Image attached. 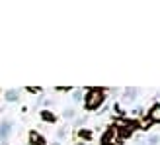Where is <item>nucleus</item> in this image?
Instances as JSON below:
<instances>
[{
    "label": "nucleus",
    "instance_id": "obj_1",
    "mask_svg": "<svg viewBox=\"0 0 160 145\" xmlns=\"http://www.w3.org/2000/svg\"><path fill=\"white\" fill-rule=\"evenodd\" d=\"M106 102V90L103 88H88L84 96V106L86 110H98Z\"/></svg>",
    "mask_w": 160,
    "mask_h": 145
},
{
    "label": "nucleus",
    "instance_id": "obj_2",
    "mask_svg": "<svg viewBox=\"0 0 160 145\" xmlns=\"http://www.w3.org/2000/svg\"><path fill=\"white\" fill-rule=\"evenodd\" d=\"M152 122L160 124V104H154L148 112V124H152Z\"/></svg>",
    "mask_w": 160,
    "mask_h": 145
},
{
    "label": "nucleus",
    "instance_id": "obj_3",
    "mask_svg": "<svg viewBox=\"0 0 160 145\" xmlns=\"http://www.w3.org/2000/svg\"><path fill=\"white\" fill-rule=\"evenodd\" d=\"M113 139H115V130L109 127V130L102 135V145H113Z\"/></svg>",
    "mask_w": 160,
    "mask_h": 145
},
{
    "label": "nucleus",
    "instance_id": "obj_4",
    "mask_svg": "<svg viewBox=\"0 0 160 145\" xmlns=\"http://www.w3.org/2000/svg\"><path fill=\"white\" fill-rule=\"evenodd\" d=\"M10 122H2L0 124V141H6L8 135H10Z\"/></svg>",
    "mask_w": 160,
    "mask_h": 145
},
{
    "label": "nucleus",
    "instance_id": "obj_5",
    "mask_svg": "<svg viewBox=\"0 0 160 145\" xmlns=\"http://www.w3.org/2000/svg\"><path fill=\"white\" fill-rule=\"evenodd\" d=\"M29 143H31V145H47L45 139H43L37 132H31V133H29Z\"/></svg>",
    "mask_w": 160,
    "mask_h": 145
},
{
    "label": "nucleus",
    "instance_id": "obj_6",
    "mask_svg": "<svg viewBox=\"0 0 160 145\" xmlns=\"http://www.w3.org/2000/svg\"><path fill=\"white\" fill-rule=\"evenodd\" d=\"M41 118L45 120V122H55V116L51 114V112H47V110H43V112H41Z\"/></svg>",
    "mask_w": 160,
    "mask_h": 145
},
{
    "label": "nucleus",
    "instance_id": "obj_7",
    "mask_svg": "<svg viewBox=\"0 0 160 145\" xmlns=\"http://www.w3.org/2000/svg\"><path fill=\"white\" fill-rule=\"evenodd\" d=\"M16 98H18V92H16V90H8L6 92V100L8 102H14Z\"/></svg>",
    "mask_w": 160,
    "mask_h": 145
},
{
    "label": "nucleus",
    "instance_id": "obj_8",
    "mask_svg": "<svg viewBox=\"0 0 160 145\" xmlns=\"http://www.w3.org/2000/svg\"><path fill=\"white\" fill-rule=\"evenodd\" d=\"M65 118H72V110H67L65 112Z\"/></svg>",
    "mask_w": 160,
    "mask_h": 145
}]
</instances>
